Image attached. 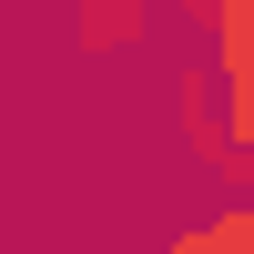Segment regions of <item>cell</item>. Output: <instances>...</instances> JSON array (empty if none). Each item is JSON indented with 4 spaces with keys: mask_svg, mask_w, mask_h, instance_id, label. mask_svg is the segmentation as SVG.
<instances>
[{
    "mask_svg": "<svg viewBox=\"0 0 254 254\" xmlns=\"http://www.w3.org/2000/svg\"><path fill=\"white\" fill-rule=\"evenodd\" d=\"M214 92H224V132H234V163L254 153V20L214 31Z\"/></svg>",
    "mask_w": 254,
    "mask_h": 254,
    "instance_id": "6da1fadb",
    "label": "cell"
},
{
    "mask_svg": "<svg viewBox=\"0 0 254 254\" xmlns=\"http://www.w3.org/2000/svg\"><path fill=\"white\" fill-rule=\"evenodd\" d=\"M173 122H183V142H193L203 163H234V132H224V92H214V61L173 81Z\"/></svg>",
    "mask_w": 254,
    "mask_h": 254,
    "instance_id": "7a4b0ae2",
    "label": "cell"
},
{
    "mask_svg": "<svg viewBox=\"0 0 254 254\" xmlns=\"http://www.w3.org/2000/svg\"><path fill=\"white\" fill-rule=\"evenodd\" d=\"M173 254H254V193L214 203L203 224H183V234H173Z\"/></svg>",
    "mask_w": 254,
    "mask_h": 254,
    "instance_id": "3957f363",
    "label": "cell"
},
{
    "mask_svg": "<svg viewBox=\"0 0 254 254\" xmlns=\"http://www.w3.org/2000/svg\"><path fill=\"white\" fill-rule=\"evenodd\" d=\"M142 20H153V0H81V41L92 51H132Z\"/></svg>",
    "mask_w": 254,
    "mask_h": 254,
    "instance_id": "277c9868",
    "label": "cell"
},
{
    "mask_svg": "<svg viewBox=\"0 0 254 254\" xmlns=\"http://www.w3.org/2000/svg\"><path fill=\"white\" fill-rule=\"evenodd\" d=\"M173 10H183V20H203V31H214V0H173Z\"/></svg>",
    "mask_w": 254,
    "mask_h": 254,
    "instance_id": "5b68a950",
    "label": "cell"
},
{
    "mask_svg": "<svg viewBox=\"0 0 254 254\" xmlns=\"http://www.w3.org/2000/svg\"><path fill=\"white\" fill-rule=\"evenodd\" d=\"M234 173H244V183H254V153H244V163H234Z\"/></svg>",
    "mask_w": 254,
    "mask_h": 254,
    "instance_id": "8992f818",
    "label": "cell"
}]
</instances>
